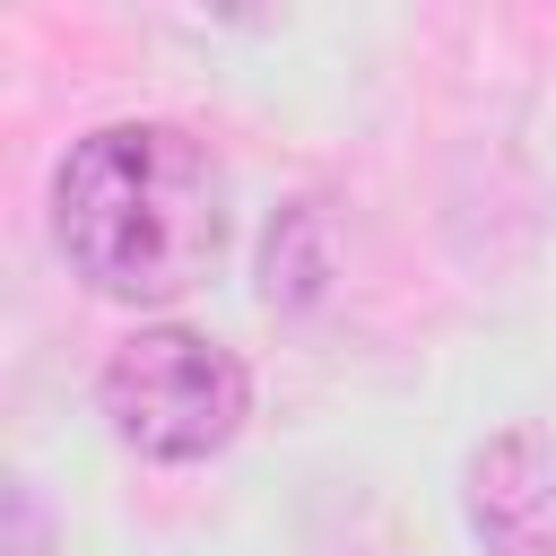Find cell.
Masks as SVG:
<instances>
[{
	"label": "cell",
	"instance_id": "4",
	"mask_svg": "<svg viewBox=\"0 0 556 556\" xmlns=\"http://www.w3.org/2000/svg\"><path fill=\"white\" fill-rule=\"evenodd\" d=\"M17 556H35V495L17 486Z\"/></svg>",
	"mask_w": 556,
	"mask_h": 556
},
{
	"label": "cell",
	"instance_id": "1",
	"mask_svg": "<svg viewBox=\"0 0 556 556\" xmlns=\"http://www.w3.org/2000/svg\"><path fill=\"white\" fill-rule=\"evenodd\" d=\"M52 243L113 304H174L226 252V174L182 122H104L52 174Z\"/></svg>",
	"mask_w": 556,
	"mask_h": 556
},
{
	"label": "cell",
	"instance_id": "2",
	"mask_svg": "<svg viewBox=\"0 0 556 556\" xmlns=\"http://www.w3.org/2000/svg\"><path fill=\"white\" fill-rule=\"evenodd\" d=\"M96 408H104V426L139 460H208V452H226L243 434L252 374H243V356L226 339L182 330V321H156V330H130L104 356Z\"/></svg>",
	"mask_w": 556,
	"mask_h": 556
},
{
	"label": "cell",
	"instance_id": "3",
	"mask_svg": "<svg viewBox=\"0 0 556 556\" xmlns=\"http://www.w3.org/2000/svg\"><path fill=\"white\" fill-rule=\"evenodd\" d=\"M469 521L504 556H556V443L539 426H513L469 460Z\"/></svg>",
	"mask_w": 556,
	"mask_h": 556
}]
</instances>
